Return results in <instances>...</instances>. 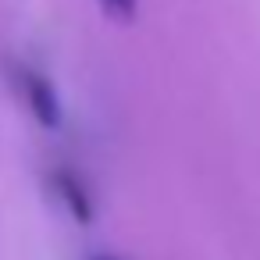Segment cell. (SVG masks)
I'll return each instance as SVG.
<instances>
[{"label":"cell","mask_w":260,"mask_h":260,"mask_svg":"<svg viewBox=\"0 0 260 260\" xmlns=\"http://www.w3.org/2000/svg\"><path fill=\"white\" fill-rule=\"evenodd\" d=\"M100 260H114V256H100Z\"/></svg>","instance_id":"277c9868"},{"label":"cell","mask_w":260,"mask_h":260,"mask_svg":"<svg viewBox=\"0 0 260 260\" xmlns=\"http://www.w3.org/2000/svg\"><path fill=\"white\" fill-rule=\"evenodd\" d=\"M22 86H25V100H29L36 121L43 128H57L61 125V100H57V89L50 86V79H43L36 72H25Z\"/></svg>","instance_id":"6da1fadb"},{"label":"cell","mask_w":260,"mask_h":260,"mask_svg":"<svg viewBox=\"0 0 260 260\" xmlns=\"http://www.w3.org/2000/svg\"><path fill=\"white\" fill-rule=\"evenodd\" d=\"M54 185H57V192H61V200L68 203V210L82 221V224H89L93 221V203H89V192H86V185L72 175V171H54Z\"/></svg>","instance_id":"7a4b0ae2"},{"label":"cell","mask_w":260,"mask_h":260,"mask_svg":"<svg viewBox=\"0 0 260 260\" xmlns=\"http://www.w3.org/2000/svg\"><path fill=\"white\" fill-rule=\"evenodd\" d=\"M100 4H104V11H107L114 22H132L139 0H100Z\"/></svg>","instance_id":"3957f363"}]
</instances>
